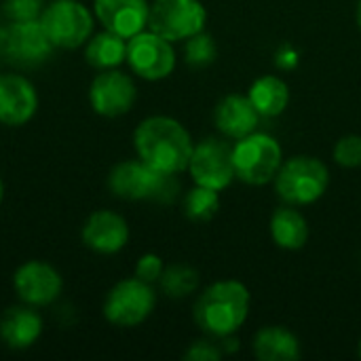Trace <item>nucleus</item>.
<instances>
[{
  "label": "nucleus",
  "mask_w": 361,
  "mask_h": 361,
  "mask_svg": "<svg viewBox=\"0 0 361 361\" xmlns=\"http://www.w3.org/2000/svg\"><path fill=\"white\" fill-rule=\"evenodd\" d=\"M137 159L165 173H182L192 157V140L184 125L171 116H148L133 131Z\"/></svg>",
  "instance_id": "1"
},
{
  "label": "nucleus",
  "mask_w": 361,
  "mask_h": 361,
  "mask_svg": "<svg viewBox=\"0 0 361 361\" xmlns=\"http://www.w3.org/2000/svg\"><path fill=\"white\" fill-rule=\"evenodd\" d=\"M250 313V290L235 279L209 286L195 302V324L209 336H228L245 324Z\"/></svg>",
  "instance_id": "2"
},
{
  "label": "nucleus",
  "mask_w": 361,
  "mask_h": 361,
  "mask_svg": "<svg viewBox=\"0 0 361 361\" xmlns=\"http://www.w3.org/2000/svg\"><path fill=\"white\" fill-rule=\"evenodd\" d=\"M178 173H165L142 159L121 161L108 173V188L123 201H154L169 205L180 195Z\"/></svg>",
  "instance_id": "3"
},
{
  "label": "nucleus",
  "mask_w": 361,
  "mask_h": 361,
  "mask_svg": "<svg viewBox=\"0 0 361 361\" xmlns=\"http://www.w3.org/2000/svg\"><path fill=\"white\" fill-rule=\"evenodd\" d=\"M330 184V171L315 157H294L281 165L275 176L277 195L290 205H311L324 197Z\"/></svg>",
  "instance_id": "4"
},
{
  "label": "nucleus",
  "mask_w": 361,
  "mask_h": 361,
  "mask_svg": "<svg viewBox=\"0 0 361 361\" xmlns=\"http://www.w3.org/2000/svg\"><path fill=\"white\" fill-rule=\"evenodd\" d=\"M233 163L239 180L262 186L275 180L283 165V152L275 137L267 133H250L233 146Z\"/></svg>",
  "instance_id": "5"
},
{
  "label": "nucleus",
  "mask_w": 361,
  "mask_h": 361,
  "mask_svg": "<svg viewBox=\"0 0 361 361\" xmlns=\"http://www.w3.org/2000/svg\"><path fill=\"white\" fill-rule=\"evenodd\" d=\"M40 23L55 49L74 51L91 38L95 15L78 0H53L44 6Z\"/></svg>",
  "instance_id": "6"
},
{
  "label": "nucleus",
  "mask_w": 361,
  "mask_h": 361,
  "mask_svg": "<svg viewBox=\"0 0 361 361\" xmlns=\"http://www.w3.org/2000/svg\"><path fill=\"white\" fill-rule=\"evenodd\" d=\"M55 47L40 19L8 21L0 27V57L17 68H36L53 55Z\"/></svg>",
  "instance_id": "7"
},
{
  "label": "nucleus",
  "mask_w": 361,
  "mask_h": 361,
  "mask_svg": "<svg viewBox=\"0 0 361 361\" xmlns=\"http://www.w3.org/2000/svg\"><path fill=\"white\" fill-rule=\"evenodd\" d=\"M157 307V294L150 283L131 277L118 281L104 300V317L116 328H135L144 324Z\"/></svg>",
  "instance_id": "8"
},
{
  "label": "nucleus",
  "mask_w": 361,
  "mask_h": 361,
  "mask_svg": "<svg viewBox=\"0 0 361 361\" xmlns=\"http://www.w3.org/2000/svg\"><path fill=\"white\" fill-rule=\"evenodd\" d=\"M205 21L207 11L201 0H154L150 4L148 30L169 42H178L203 32Z\"/></svg>",
  "instance_id": "9"
},
{
  "label": "nucleus",
  "mask_w": 361,
  "mask_h": 361,
  "mask_svg": "<svg viewBox=\"0 0 361 361\" xmlns=\"http://www.w3.org/2000/svg\"><path fill=\"white\" fill-rule=\"evenodd\" d=\"M125 63L144 80H163L176 68V51L167 38L152 30H142L127 40Z\"/></svg>",
  "instance_id": "10"
},
{
  "label": "nucleus",
  "mask_w": 361,
  "mask_h": 361,
  "mask_svg": "<svg viewBox=\"0 0 361 361\" xmlns=\"http://www.w3.org/2000/svg\"><path fill=\"white\" fill-rule=\"evenodd\" d=\"M188 171L195 184L224 190L237 178L233 163V148L220 137H205L192 148V157L188 163Z\"/></svg>",
  "instance_id": "11"
},
{
  "label": "nucleus",
  "mask_w": 361,
  "mask_h": 361,
  "mask_svg": "<svg viewBox=\"0 0 361 361\" xmlns=\"http://www.w3.org/2000/svg\"><path fill=\"white\" fill-rule=\"evenodd\" d=\"M137 99L135 82L118 68L99 70L89 87V104L95 114L104 118H116L127 114Z\"/></svg>",
  "instance_id": "12"
},
{
  "label": "nucleus",
  "mask_w": 361,
  "mask_h": 361,
  "mask_svg": "<svg viewBox=\"0 0 361 361\" xmlns=\"http://www.w3.org/2000/svg\"><path fill=\"white\" fill-rule=\"evenodd\" d=\"M13 288L21 302L30 307H49L53 305L63 290V279L55 267L42 260L23 262L13 275Z\"/></svg>",
  "instance_id": "13"
},
{
  "label": "nucleus",
  "mask_w": 361,
  "mask_h": 361,
  "mask_svg": "<svg viewBox=\"0 0 361 361\" xmlns=\"http://www.w3.org/2000/svg\"><path fill=\"white\" fill-rule=\"evenodd\" d=\"M38 110L36 87L21 74H0V125L21 127Z\"/></svg>",
  "instance_id": "14"
},
{
  "label": "nucleus",
  "mask_w": 361,
  "mask_h": 361,
  "mask_svg": "<svg viewBox=\"0 0 361 361\" xmlns=\"http://www.w3.org/2000/svg\"><path fill=\"white\" fill-rule=\"evenodd\" d=\"M80 237L91 252L110 256L121 252L129 243V224L116 212L97 209L85 220Z\"/></svg>",
  "instance_id": "15"
},
{
  "label": "nucleus",
  "mask_w": 361,
  "mask_h": 361,
  "mask_svg": "<svg viewBox=\"0 0 361 361\" xmlns=\"http://www.w3.org/2000/svg\"><path fill=\"white\" fill-rule=\"evenodd\" d=\"M93 15L104 25L123 38H131L148 27V0H93Z\"/></svg>",
  "instance_id": "16"
},
{
  "label": "nucleus",
  "mask_w": 361,
  "mask_h": 361,
  "mask_svg": "<svg viewBox=\"0 0 361 361\" xmlns=\"http://www.w3.org/2000/svg\"><path fill=\"white\" fill-rule=\"evenodd\" d=\"M42 334V317L36 313V307L21 305L8 307L0 315V338L13 351H25L36 345Z\"/></svg>",
  "instance_id": "17"
},
{
  "label": "nucleus",
  "mask_w": 361,
  "mask_h": 361,
  "mask_svg": "<svg viewBox=\"0 0 361 361\" xmlns=\"http://www.w3.org/2000/svg\"><path fill=\"white\" fill-rule=\"evenodd\" d=\"M258 121H260V112L256 110L252 99L237 95V93L220 99V104L214 110V123L218 131L235 140H241L254 133L258 127Z\"/></svg>",
  "instance_id": "18"
},
{
  "label": "nucleus",
  "mask_w": 361,
  "mask_h": 361,
  "mask_svg": "<svg viewBox=\"0 0 361 361\" xmlns=\"http://www.w3.org/2000/svg\"><path fill=\"white\" fill-rule=\"evenodd\" d=\"M252 349L260 361H296L302 355L300 341L283 326H267L256 332Z\"/></svg>",
  "instance_id": "19"
},
{
  "label": "nucleus",
  "mask_w": 361,
  "mask_h": 361,
  "mask_svg": "<svg viewBox=\"0 0 361 361\" xmlns=\"http://www.w3.org/2000/svg\"><path fill=\"white\" fill-rule=\"evenodd\" d=\"M85 59L97 72L118 68L127 59V38L110 30L91 34V38L85 42Z\"/></svg>",
  "instance_id": "20"
},
{
  "label": "nucleus",
  "mask_w": 361,
  "mask_h": 361,
  "mask_svg": "<svg viewBox=\"0 0 361 361\" xmlns=\"http://www.w3.org/2000/svg\"><path fill=\"white\" fill-rule=\"evenodd\" d=\"M271 237L279 247L296 252L302 250L309 241V224L305 216L294 209V205H286L275 209L271 218Z\"/></svg>",
  "instance_id": "21"
},
{
  "label": "nucleus",
  "mask_w": 361,
  "mask_h": 361,
  "mask_svg": "<svg viewBox=\"0 0 361 361\" xmlns=\"http://www.w3.org/2000/svg\"><path fill=\"white\" fill-rule=\"evenodd\" d=\"M247 97L260 116H279L290 104V89L279 76H262L252 85Z\"/></svg>",
  "instance_id": "22"
},
{
  "label": "nucleus",
  "mask_w": 361,
  "mask_h": 361,
  "mask_svg": "<svg viewBox=\"0 0 361 361\" xmlns=\"http://www.w3.org/2000/svg\"><path fill=\"white\" fill-rule=\"evenodd\" d=\"M184 216L192 222H209L220 209V195L214 188L199 186L188 190L182 201Z\"/></svg>",
  "instance_id": "23"
},
{
  "label": "nucleus",
  "mask_w": 361,
  "mask_h": 361,
  "mask_svg": "<svg viewBox=\"0 0 361 361\" xmlns=\"http://www.w3.org/2000/svg\"><path fill=\"white\" fill-rule=\"evenodd\" d=\"M159 283L165 296L180 300L190 296L199 288V273L186 264H171L163 271Z\"/></svg>",
  "instance_id": "24"
},
{
  "label": "nucleus",
  "mask_w": 361,
  "mask_h": 361,
  "mask_svg": "<svg viewBox=\"0 0 361 361\" xmlns=\"http://www.w3.org/2000/svg\"><path fill=\"white\" fill-rule=\"evenodd\" d=\"M216 55H218V49H216V42L209 34L199 32L186 40L184 57H186V63L190 68H207L209 63L216 61Z\"/></svg>",
  "instance_id": "25"
},
{
  "label": "nucleus",
  "mask_w": 361,
  "mask_h": 361,
  "mask_svg": "<svg viewBox=\"0 0 361 361\" xmlns=\"http://www.w3.org/2000/svg\"><path fill=\"white\" fill-rule=\"evenodd\" d=\"M44 0H2V13L6 21H34L40 19Z\"/></svg>",
  "instance_id": "26"
},
{
  "label": "nucleus",
  "mask_w": 361,
  "mask_h": 361,
  "mask_svg": "<svg viewBox=\"0 0 361 361\" xmlns=\"http://www.w3.org/2000/svg\"><path fill=\"white\" fill-rule=\"evenodd\" d=\"M334 161L341 167H360L361 165V137L360 135H345L334 146Z\"/></svg>",
  "instance_id": "27"
},
{
  "label": "nucleus",
  "mask_w": 361,
  "mask_h": 361,
  "mask_svg": "<svg viewBox=\"0 0 361 361\" xmlns=\"http://www.w3.org/2000/svg\"><path fill=\"white\" fill-rule=\"evenodd\" d=\"M163 271H165L163 260L157 254H144L137 260V264H135V277L142 279V281H146V283H150V286L161 279Z\"/></svg>",
  "instance_id": "28"
},
{
  "label": "nucleus",
  "mask_w": 361,
  "mask_h": 361,
  "mask_svg": "<svg viewBox=\"0 0 361 361\" xmlns=\"http://www.w3.org/2000/svg\"><path fill=\"white\" fill-rule=\"evenodd\" d=\"M224 355V351L220 349V345L209 343V341H197L188 347V351L184 353L186 361H218Z\"/></svg>",
  "instance_id": "29"
},
{
  "label": "nucleus",
  "mask_w": 361,
  "mask_h": 361,
  "mask_svg": "<svg viewBox=\"0 0 361 361\" xmlns=\"http://www.w3.org/2000/svg\"><path fill=\"white\" fill-rule=\"evenodd\" d=\"M275 63L283 70H292L298 63V53L292 47H281L275 55Z\"/></svg>",
  "instance_id": "30"
},
{
  "label": "nucleus",
  "mask_w": 361,
  "mask_h": 361,
  "mask_svg": "<svg viewBox=\"0 0 361 361\" xmlns=\"http://www.w3.org/2000/svg\"><path fill=\"white\" fill-rule=\"evenodd\" d=\"M355 19H357V25H360L361 30V0L357 2V11H355Z\"/></svg>",
  "instance_id": "31"
},
{
  "label": "nucleus",
  "mask_w": 361,
  "mask_h": 361,
  "mask_svg": "<svg viewBox=\"0 0 361 361\" xmlns=\"http://www.w3.org/2000/svg\"><path fill=\"white\" fill-rule=\"evenodd\" d=\"M2 197H4V184H2V180H0V203H2Z\"/></svg>",
  "instance_id": "32"
},
{
  "label": "nucleus",
  "mask_w": 361,
  "mask_h": 361,
  "mask_svg": "<svg viewBox=\"0 0 361 361\" xmlns=\"http://www.w3.org/2000/svg\"><path fill=\"white\" fill-rule=\"evenodd\" d=\"M360 357H361V343H360Z\"/></svg>",
  "instance_id": "33"
}]
</instances>
